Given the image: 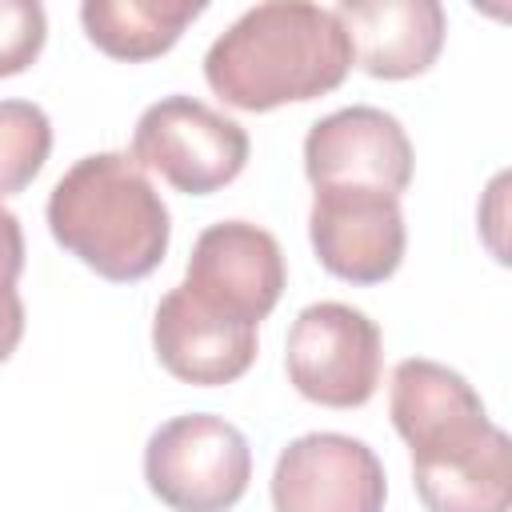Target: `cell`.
<instances>
[{"label":"cell","instance_id":"1","mask_svg":"<svg viewBox=\"0 0 512 512\" xmlns=\"http://www.w3.org/2000/svg\"><path fill=\"white\" fill-rule=\"evenodd\" d=\"M352 48L332 8L268 0L220 32L204 56L208 88L240 112L316 100L344 84Z\"/></svg>","mask_w":512,"mask_h":512},{"label":"cell","instance_id":"2","mask_svg":"<svg viewBox=\"0 0 512 512\" xmlns=\"http://www.w3.org/2000/svg\"><path fill=\"white\" fill-rule=\"evenodd\" d=\"M48 232L96 276L128 284L160 268L172 224L160 192L128 152H92L56 180Z\"/></svg>","mask_w":512,"mask_h":512},{"label":"cell","instance_id":"3","mask_svg":"<svg viewBox=\"0 0 512 512\" xmlns=\"http://www.w3.org/2000/svg\"><path fill=\"white\" fill-rule=\"evenodd\" d=\"M144 480L172 512H228L248 492L252 448L224 416H176L148 436Z\"/></svg>","mask_w":512,"mask_h":512},{"label":"cell","instance_id":"4","mask_svg":"<svg viewBox=\"0 0 512 512\" xmlns=\"http://www.w3.org/2000/svg\"><path fill=\"white\" fill-rule=\"evenodd\" d=\"M388 412L400 440L412 448V472L472 460L504 432L488 420L480 392L456 368L424 356L396 364Z\"/></svg>","mask_w":512,"mask_h":512},{"label":"cell","instance_id":"5","mask_svg":"<svg viewBox=\"0 0 512 512\" xmlns=\"http://www.w3.org/2000/svg\"><path fill=\"white\" fill-rule=\"evenodd\" d=\"M248 132L196 96L148 104L132 132V160L184 196H208L232 184L248 164Z\"/></svg>","mask_w":512,"mask_h":512},{"label":"cell","instance_id":"6","mask_svg":"<svg viewBox=\"0 0 512 512\" xmlns=\"http://www.w3.org/2000/svg\"><path fill=\"white\" fill-rule=\"evenodd\" d=\"M384 364V336L376 320L340 300L308 304L284 344L292 388L320 408H360L372 400Z\"/></svg>","mask_w":512,"mask_h":512},{"label":"cell","instance_id":"7","mask_svg":"<svg viewBox=\"0 0 512 512\" xmlns=\"http://www.w3.org/2000/svg\"><path fill=\"white\" fill-rule=\"evenodd\" d=\"M284 280L288 272L276 236L248 220L208 224L184 268V292L192 300L244 324H260L276 308Z\"/></svg>","mask_w":512,"mask_h":512},{"label":"cell","instance_id":"8","mask_svg":"<svg viewBox=\"0 0 512 512\" xmlns=\"http://www.w3.org/2000/svg\"><path fill=\"white\" fill-rule=\"evenodd\" d=\"M412 160L404 124L372 104L328 112L304 136V172L312 188H376L400 200L412 184Z\"/></svg>","mask_w":512,"mask_h":512},{"label":"cell","instance_id":"9","mask_svg":"<svg viewBox=\"0 0 512 512\" xmlns=\"http://www.w3.org/2000/svg\"><path fill=\"white\" fill-rule=\"evenodd\" d=\"M384 496L380 456L344 432L296 436L272 468L276 512H384Z\"/></svg>","mask_w":512,"mask_h":512},{"label":"cell","instance_id":"10","mask_svg":"<svg viewBox=\"0 0 512 512\" xmlns=\"http://www.w3.org/2000/svg\"><path fill=\"white\" fill-rule=\"evenodd\" d=\"M308 236L320 268L348 284L388 280L408 244L400 200L376 188H316Z\"/></svg>","mask_w":512,"mask_h":512},{"label":"cell","instance_id":"11","mask_svg":"<svg viewBox=\"0 0 512 512\" xmlns=\"http://www.w3.org/2000/svg\"><path fill=\"white\" fill-rule=\"evenodd\" d=\"M156 360L184 384L216 388L240 380L256 360V324L220 316L176 284L152 316Z\"/></svg>","mask_w":512,"mask_h":512},{"label":"cell","instance_id":"12","mask_svg":"<svg viewBox=\"0 0 512 512\" xmlns=\"http://www.w3.org/2000/svg\"><path fill=\"white\" fill-rule=\"evenodd\" d=\"M352 64L376 80H408L436 64L444 48V8L436 0H344L332 8Z\"/></svg>","mask_w":512,"mask_h":512},{"label":"cell","instance_id":"13","mask_svg":"<svg viewBox=\"0 0 512 512\" xmlns=\"http://www.w3.org/2000/svg\"><path fill=\"white\" fill-rule=\"evenodd\" d=\"M200 12V0H84L80 24L104 56L140 64L164 56Z\"/></svg>","mask_w":512,"mask_h":512},{"label":"cell","instance_id":"14","mask_svg":"<svg viewBox=\"0 0 512 512\" xmlns=\"http://www.w3.org/2000/svg\"><path fill=\"white\" fill-rule=\"evenodd\" d=\"M52 152L48 112L32 100H0V200L24 192Z\"/></svg>","mask_w":512,"mask_h":512},{"label":"cell","instance_id":"15","mask_svg":"<svg viewBox=\"0 0 512 512\" xmlns=\"http://www.w3.org/2000/svg\"><path fill=\"white\" fill-rule=\"evenodd\" d=\"M48 36L40 0H0V76L32 68Z\"/></svg>","mask_w":512,"mask_h":512},{"label":"cell","instance_id":"16","mask_svg":"<svg viewBox=\"0 0 512 512\" xmlns=\"http://www.w3.org/2000/svg\"><path fill=\"white\" fill-rule=\"evenodd\" d=\"M20 272H24V232H20L16 212L0 204V284L16 288Z\"/></svg>","mask_w":512,"mask_h":512},{"label":"cell","instance_id":"17","mask_svg":"<svg viewBox=\"0 0 512 512\" xmlns=\"http://www.w3.org/2000/svg\"><path fill=\"white\" fill-rule=\"evenodd\" d=\"M20 336H24V300L16 288L0 284V364L16 352Z\"/></svg>","mask_w":512,"mask_h":512}]
</instances>
